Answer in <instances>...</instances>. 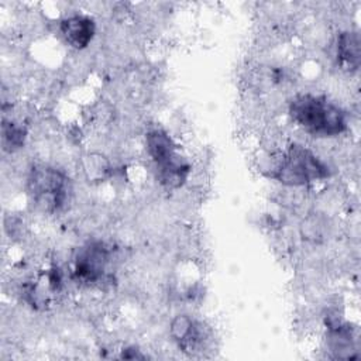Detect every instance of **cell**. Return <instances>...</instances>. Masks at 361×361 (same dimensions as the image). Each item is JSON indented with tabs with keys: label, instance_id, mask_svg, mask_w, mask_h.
Listing matches in <instances>:
<instances>
[{
	"label": "cell",
	"instance_id": "obj_6",
	"mask_svg": "<svg viewBox=\"0 0 361 361\" xmlns=\"http://www.w3.org/2000/svg\"><path fill=\"white\" fill-rule=\"evenodd\" d=\"M96 24L89 16L73 14L61 21V32L65 41L76 49L86 48L94 37Z\"/></svg>",
	"mask_w": 361,
	"mask_h": 361
},
{
	"label": "cell",
	"instance_id": "obj_7",
	"mask_svg": "<svg viewBox=\"0 0 361 361\" xmlns=\"http://www.w3.org/2000/svg\"><path fill=\"white\" fill-rule=\"evenodd\" d=\"M171 336L180 350L190 353L196 351L203 341L200 326L188 314H179L172 320Z\"/></svg>",
	"mask_w": 361,
	"mask_h": 361
},
{
	"label": "cell",
	"instance_id": "obj_8",
	"mask_svg": "<svg viewBox=\"0 0 361 361\" xmlns=\"http://www.w3.org/2000/svg\"><path fill=\"white\" fill-rule=\"evenodd\" d=\"M337 56L343 66L357 69L360 66V38L357 32H341L337 41Z\"/></svg>",
	"mask_w": 361,
	"mask_h": 361
},
{
	"label": "cell",
	"instance_id": "obj_9",
	"mask_svg": "<svg viewBox=\"0 0 361 361\" xmlns=\"http://www.w3.org/2000/svg\"><path fill=\"white\" fill-rule=\"evenodd\" d=\"M25 135H27V131L23 126H18L17 123H14L11 120L3 118L1 140H3L4 149L14 151V149L23 147Z\"/></svg>",
	"mask_w": 361,
	"mask_h": 361
},
{
	"label": "cell",
	"instance_id": "obj_3",
	"mask_svg": "<svg viewBox=\"0 0 361 361\" xmlns=\"http://www.w3.org/2000/svg\"><path fill=\"white\" fill-rule=\"evenodd\" d=\"M329 176V168L307 148L292 144L274 168L272 178L290 186H300Z\"/></svg>",
	"mask_w": 361,
	"mask_h": 361
},
{
	"label": "cell",
	"instance_id": "obj_2",
	"mask_svg": "<svg viewBox=\"0 0 361 361\" xmlns=\"http://www.w3.org/2000/svg\"><path fill=\"white\" fill-rule=\"evenodd\" d=\"M145 145L159 183L166 189L180 188L190 173V165L168 133L158 128L149 131L145 135Z\"/></svg>",
	"mask_w": 361,
	"mask_h": 361
},
{
	"label": "cell",
	"instance_id": "obj_5",
	"mask_svg": "<svg viewBox=\"0 0 361 361\" xmlns=\"http://www.w3.org/2000/svg\"><path fill=\"white\" fill-rule=\"evenodd\" d=\"M110 261L107 247L100 241H92L80 247L73 262V276L82 283H97L106 275Z\"/></svg>",
	"mask_w": 361,
	"mask_h": 361
},
{
	"label": "cell",
	"instance_id": "obj_1",
	"mask_svg": "<svg viewBox=\"0 0 361 361\" xmlns=\"http://www.w3.org/2000/svg\"><path fill=\"white\" fill-rule=\"evenodd\" d=\"M289 114L300 128L317 137H334L347 128L344 110L323 96H296L290 102Z\"/></svg>",
	"mask_w": 361,
	"mask_h": 361
},
{
	"label": "cell",
	"instance_id": "obj_4",
	"mask_svg": "<svg viewBox=\"0 0 361 361\" xmlns=\"http://www.w3.org/2000/svg\"><path fill=\"white\" fill-rule=\"evenodd\" d=\"M28 189L34 202L44 210H59L69 197V179L58 169L35 166L28 178Z\"/></svg>",
	"mask_w": 361,
	"mask_h": 361
}]
</instances>
